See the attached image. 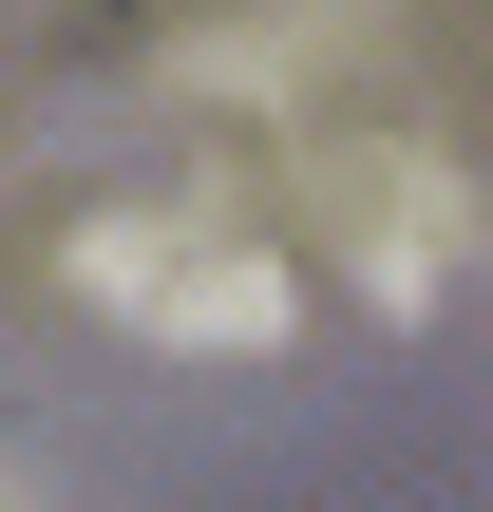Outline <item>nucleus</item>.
Returning a JSON list of instances; mask_svg holds the SVG:
<instances>
[{
	"label": "nucleus",
	"instance_id": "obj_1",
	"mask_svg": "<svg viewBox=\"0 0 493 512\" xmlns=\"http://www.w3.org/2000/svg\"><path fill=\"white\" fill-rule=\"evenodd\" d=\"M76 285H95L133 342H190V361L285 342V247H266L228 190H133V209H95V228H76Z\"/></svg>",
	"mask_w": 493,
	"mask_h": 512
},
{
	"label": "nucleus",
	"instance_id": "obj_2",
	"mask_svg": "<svg viewBox=\"0 0 493 512\" xmlns=\"http://www.w3.org/2000/svg\"><path fill=\"white\" fill-rule=\"evenodd\" d=\"M285 152H304V209H323L342 285H361V304H437V266H456V228H475L456 152H437V133H285Z\"/></svg>",
	"mask_w": 493,
	"mask_h": 512
}]
</instances>
